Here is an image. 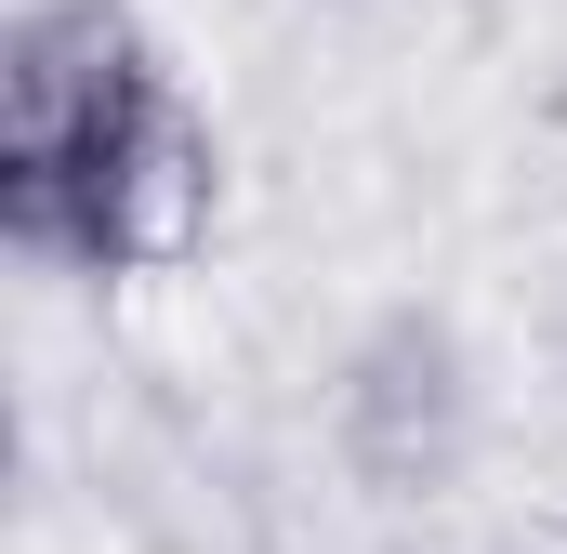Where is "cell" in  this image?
<instances>
[{
  "instance_id": "obj_2",
  "label": "cell",
  "mask_w": 567,
  "mask_h": 554,
  "mask_svg": "<svg viewBox=\"0 0 567 554\" xmlns=\"http://www.w3.org/2000/svg\"><path fill=\"white\" fill-rule=\"evenodd\" d=\"M330 449L370 502H449L462 462H475V370L449 343V317L396 304L357 330L343 383H330Z\"/></svg>"
},
{
  "instance_id": "obj_1",
  "label": "cell",
  "mask_w": 567,
  "mask_h": 554,
  "mask_svg": "<svg viewBox=\"0 0 567 554\" xmlns=\"http://www.w3.org/2000/svg\"><path fill=\"white\" fill-rule=\"evenodd\" d=\"M158 66H145V27L120 0H40L0 53V238L40 252V265H80V198H93V158L120 145Z\"/></svg>"
},
{
  "instance_id": "obj_3",
  "label": "cell",
  "mask_w": 567,
  "mask_h": 554,
  "mask_svg": "<svg viewBox=\"0 0 567 554\" xmlns=\"http://www.w3.org/2000/svg\"><path fill=\"white\" fill-rule=\"evenodd\" d=\"M225 225V158H212V120L158 80L120 145L93 158V198H80V277H185Z\"/></svg>"
}]
</instances>
